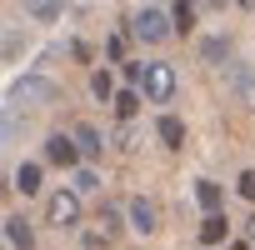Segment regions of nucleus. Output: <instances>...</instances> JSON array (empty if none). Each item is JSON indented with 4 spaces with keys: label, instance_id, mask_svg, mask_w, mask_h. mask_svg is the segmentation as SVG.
Wrapping results in <instances>:
<instances>
[{
    "label": "nucleus",
    "instance_id": "nucleus-16",
    "mask_svg": "<svg viewBox=\"0 0 255 250\" xmlns=\"http://www.w3.org/2000/svg\"><path fill=\"white\" fill-rule=\"evenodd\" d=\"M90 90H95L100 100H110V95H115V80H110V70H95V75H90Z\"/></svg>",
    "mask_w": 255,
    "mask_h": 250
},
{
    "label": "nucleus",
    "instance_id": "nucleus-2",
    "mask_svg": "<svg viewBox=\"0 0 255 250\" xmlns=\"http://www.w3.org/2000/svg\"><path fill=\"white\" fill-rule=\"evenodd\" d=\"M45 220H50L55 230L75 225V220H80V190H55V195L45 200Z\"/></svg>",
    "mask_w": 255,
    "mask_h": 250
},
{
    "label": "nucleus",
    "instance_id": "nucleus-6",
    "mask_svg": "<svg viewBox=\"0 0 255 250\" xmlns=\"http://www.w3.org/2000/svg\"><path fill=\"white\" fill-rule=\"evenodd\" d=\"M5 235H10V245H15V250H35V235H30L25 215H5Z\"/></svg>",
    "mask_w": 255,
    "mask_h": 250
},
{
    "label": "nucleus",
    "instance_id": "nucleus-22",
    "mask_svg": "<svg viewBox=\"0 0 255 250\" xmlns=\"http://www.w3.org/2000/svg\"><path fill=\"white\" fill-rule=\"evenodd\" d=\"M235 5H240V10H255V0H235Z\"/></svg>",
    "mask_w": 255,
    "mask_h": 250
},
{
    "label": "nucleus",
    "instance_id": "nucleus-17",
    "mask_svg": "<svg viewBox=\"0 0 255 250\" xmlns=\"http://www.w3.org/2000/svg\"><path fill=\"white\" fill-rule=\"evenodd\" d=\"M135 105H140V95H135V90H120V95H115V110H120L125 120L135 115Z\"/></svg>",
    "mask_w": 255,
    "mask_h": 250
},
{
    "label": "nucleus",
    "instance_id": "nucleus-14",
    "mask_svg": "<svg viewBox=\"0 0 255 250\" xmlns=\"http://www.w3.org/2000/svg\"><path fill=\"white\" fill-rule=\"evenodd\" d=\"M195 200L215 215V210H220V185H215V180H200V185H195Z\"/></svg>",
    "mask_w": 255,
    "mask_h": 250
},
{
    "label": "nucleus",
    "instance_id": "nucleus-11",
    "mask_svg": "<svg viewBox=\"0 0 255 250\" xmlns=\"http://www.w3.org/2000/svg\"><path fill=\"white\" fill-rule=\"evenodd\" d=\"M75 145H80V155H100V150H105L95 125H75Z\"/></svg>",
    "mask_w": 255,
    "mask_h": 250
},
{
    "label": "nucleus",
    "instance_id": "nucleus-25",
    "mask_svg": "<svg viewBox=\"0 0 255 250\" xmlns=\"http://www.w3.org/2000/svg\"><path fill=\"white\" fill-rule=\"evenodd\" d=\"M215 5H220V0H215Z\"/></svg>",
    "mask_w": 255,
    "mask_h": 250
},
{
    "label": "nucleus",
    "instance_id": "nucleus-13",
    "mask_svg": "<svg viewBox=\"0 0 255 250\" xmlns=\"http://www.w3.org/2000/svg\"><path fill=\"white\" fill-rule=\"evenodd\" d=\"M160 140H165L170 150H180V140H185V125H180L175 115H165V120H160Z\"/></svg>",
    "mask_w": 255,
    "mask_h": 250
},
{
    "label": "nucleus",
    "instance_id": "nucleus-23",
    "mask_svg": "<svg viewBox=\"0 0 255 250\" xmlns=\"http://www.w3.org/2000/svg\"><path fill=\"white\" fill-rule=\"evenodd\" d=\"M250 235H255V220H250Z\"/></svg>",
    "mask_w": 255,
    "mask_h": 250
},
{
    "label": "nucleus",
    "instance_id": "nucleus-15",
    "mask_svg": "<svg viewBox=\"0 0 255 250\" xmlns=\"http://www.w3.org/2000/svg\"><path fill=\"white\" fill-rule=\"evenodd\" d=\"M200 240H205V245H220V240H225V215H205Z\"/></svg>",
    "mask_w": 255,
    "mask_h": 250
},
{
    "label": "nucleus",
    "instance_id": "nucleus-12",
    "mask_svg": "<svg viewBox=\"0 0 255 250\" xmlns=\"http://www.w3.org/2000/svg\"><path fill=\"white\" fill-rule=\"evenodd\" d=\"M15 190H20V195H35V190H40V165H20V170H15Z\"/></svg>",
    "mask_w": 255,
    "mask_h": 250
},
{
    "label": "nucleus",
    "instance_id": "nucleus-4",
    "mask_svg": "<svg viewBox=\"0 0 255 250\" xmlns=\"http://www.w3.org/2000/svg\"><path fill=\"white\" fill-rule=\"evenodd\" d=\"M170 30H175V25H165V15H160V10H140V15H135V35H140L145 45H160Z\"/></svg>",
    "mask_w": 255,
    "mask_h": 250
},
{
    "label": "nucleus",
    "instance_id": "nucleus-20",
    "mask_svg": "<svg viewBox=\"0 0 255 250\" xmlns=\"http://www.w3.org/2000/svg\"><path fill=\"white\" fill-rule=\"evenodd\" d=\"M100 225H105V235H115V230H120V215L105 205V210H100Z\"/></svg>",
    "mask_w": 255,
    "mask_h": 250
},
{
    "label": "nucleus",
    "instance_id": "nucleus-19",
    "mask_svg": "<svg viewBox=\"0 0 255 250\" xmlns=\"http://www.w3.org/2000/svg\"><path fill=\"white\" fill-rule=\"evenodd\" d=\"M95 185H100V180H95V170H75V190H80V195H85V190H95Z\"/></svg>",
    "mask_w": 255,
    "mask_h": 250
},
{
    "label": "nucleus",
    "instance_id": "nucleus-10",
    "mask_svg": "<svg viewBox=\"0 0 255 250\" xmlns=\"http://www.w3.org/2000/svg\"><path fill=\"white\" fill-rule=\"evenodd\" d=\"M170 20H175V30H180V35H190V30H195V0H175Z\"/></svg>",
    "mask_w": 255,
    "mask_h": 250
},
{
    "label": "nucleus",
    "instance_id": "nucleus-18",
    "mask_svg": "<svg viewBox=\"0 0 255 250\" xmlns=\"http://www.w3.org/2000/svg\"><path fill=\"white\" fill-rule=\"evenodd\" d=\"M225 55H230L225 40H205V60H225Z\"/></svg>",
    "mask_w": 255,
    "mask_h": 250
},
{
    "label": "nucleus",
    "instance_id": "nucleus-9",
    "mask_svg": "<svg viewBox=\"0 0 255 250\" xmlns=\"http://www.w3.org/2000/svg\"><path fill=\"white\" fill-rule=\"evenodd\" d=\"M25 5V15H35V20H55L60 10H65V0H20Z\"/></svg>",
    "mask_w": 255,
    "mask_h": 250
},
{
    "label": "nucleus",
    "instance_id": "nucleus-7",
    "mask_svg": "<svg viewBox=\"0 0 255 250\" xmlns=\"http://www.w3.org/2000/svg\"><path fill=\"white\" fill-rule=\"evenodd\" d=\"M230 85H235V100H240L245 110H255V70H250V65H240Z\"/></svg>",
    "mask_w": 255,
    "mask_h": 250
},
{
    "label": "nucleus",
    "instance_id": "nucleus-5",
    "mask_svg": "<svg viewBox=\"0 0 255 250\" xmlns=\"http://www.w3.org/2000/svg\"><path fill=\"white\" fill-rule=\"evenodd\" d=\"M45 160H50V165H60V170H70V165L80 160L75 135H50V140H45Z\"/></svg>",
    "mask_w": 255,
    "mask_h": 250
},
{
    "label": "nucleus",
    "instance_id": "nucleus-21",
    "mask_svg": "<svg viewBox=\"0 0 255 250\" xmlns=\"http://www.w3.org/2000/svg\"><path fill=\"white\" fill-rule=\"evenodd\" d=\"M240 195H245V200H255V170H245V175H240Z\"/></svg>",
    "mask_w": 255,
    "mask_h": 250
},
{
    "label": "nucleus",
    "instance_id": "nucleus-3",
    "mask_svg": "<svg viewBox=\"0 0 255 250\" xmlns=\"http://www.w3.org/2000/svg\"><path fill=\"white\" fill-rule=\"evenodd\" d=\"M40 100H55V85L40 80V75H25L10 85V105H40Z\"/></svg>",
    "mask_w": 255,
    "mask_h": 250
},
{
    "label": "nucleus",
    "instance_id": "nucleus-8",
    "mask_svg": "<svg viewBox=\"0 0 255 250\" xmlns=\"http://www.w3.org/2000/svg\"><path fill=\"white\" fill-rule=\"evenodd\" d=\"M130 220H135L140 235H150V230H155V205H150V200H130Z\"/></svg>",
    "mask_w": 255,
    "mask_h": 250
},
{
    "label": "nucleus",
    "instance_id": "nucleus-24",
    "mask_svg": "<svg viewBox=\"0 0 255 250\" xmlns=\"http://www.w3.org/2000/svg\"><path fill=\"white\" fill-rule=\"evenodd\" d=\"M230 250H245V245H230Z\"/></svg>",
    "mask_w": 255,
    "mask_h": 250
},
{
    "label": "nucleus",
    "instance_id": "nucleus-1",
    "mask_svg": "<svg viewBox=\"0 0 255 250\" xmlns=\"http://www.w3.org/2000/svg\"><path fill=\"white\" fill-rule=\"evenodd\" d=\"M140 90H145V100L165 105V100L175 95V65H165V60H150V65H145V80H140Z\"/></svg>",
    "mask_w": 255,
    "mask_h": 250
}]
</instances>
